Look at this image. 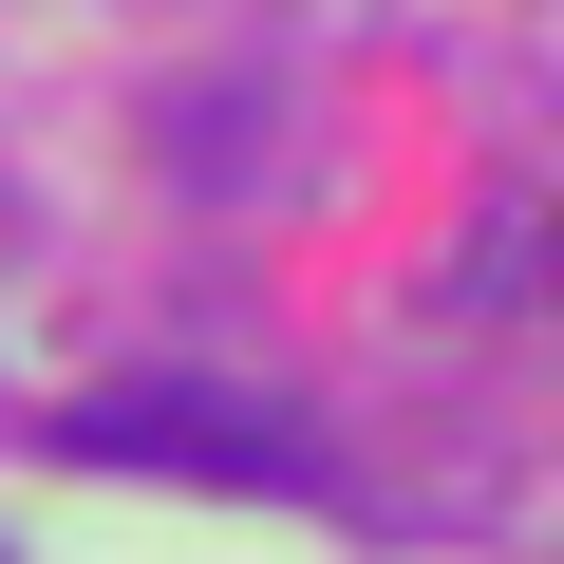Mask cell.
I'll list each match as a JSON object with an SVG mask.
<instances>
[{
    "mask_svg": "<svg viewBox=\"0 0 564 564\" xmlns=\"http://www.w3.org/2000/svg\"><path fill=\"white\" fill-rule=\"evenodd\" d=\"M57 452H95V470H226V489H263V470H302L263 414H226V395H76L57 414Z\"/></svg>",
    "mask_w": 564,
    "mask_h": 564,
    "instance_id": "6da1fadb",
    "label": "cell"
}]
</instances>
